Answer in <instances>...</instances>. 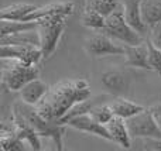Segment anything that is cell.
Masks as SVG:
<instances>
[{
	"label": "cell",
	"mask_w": 161,
	"mask_h": 151,
	"mask_svg": "<svg viewBox=\"0 0 161 151\" xmlns=\"http://www.w3.org/2000/svg\"><path fill=\"white\" fill-rule=\"evenodd\" d=\"M89 98L91 85L88 79H67L53 85L36 107L42 117L48 120H58L76 103L88 100Z\"/></svg>",
	"instance_id": "obj_1"
},
{
	"label": "cell",
	"mask_w": 161,
	"mask_h": 151,
	"mask_svg": "<svg viewBox=\"0 0 161 151\" xmlns=\"http://www.w3.org/2000/svg\"><path fill=\"white\" fill-rule=\"evenodd\" d=\"M13 107H16V109L24 116V119L30 123V126L36 130L40 137H48V138H51V140H54V143H55V146H57V150L62 151V148H64V147H62V137H64V134H65V127L67 126L57 123L55 120H48V119L42 117L38 113L36 106L27 105L23 100L14 103Z\"/></svg>",
	"instance_id": "obj_2"
},
{
	"label": "cell",
	"mask_w": 161,
	"mask_h": 151,
	"mask_svg": "<svg viewBox=\"0 0 161 151\" xmlns=\"http://www.w3.org/2000/svg\"><path fill=\"white\" fill-rule=\"evenodd\" d=\"M67 17L64 16H55V17H48V19H42L40 23L38 28H37V34H38L40 40V48L42 51V59H50L51 55L57 51L61 40L62 34L67 27Z\"/></svg>",
	"instance_id": "obj_3"
},
{
	"label": "cell",
	"mask_w": 161,
	"mask_h": 151,
	"mask_svg": "<svg viewBox=\"0 0 161 151\" xmlns=\"http://www.w3.org/2000/svg\"><path fill=\"white\" fill-rule=\"evenodd\" d=\"M103 33L110 35L112 38L119 40L120 42L126 45H139L144 42V38L142 34L137 33L123 16V7L112 13L106 17V25L103 28Z\"/></svg>",
	"instance_id": "obj_4"
},
{
	"label": "cell",
	"mask_w": 161,
	"mask_h": 151,
	"mask_svg": "<svg viewBox=\"0 0 161 151\" xmlns=\"http://www.w3.org/2000/svg\"><path fill=\"white\" fill-rule=\"evenodd\" d=\"M126 124L134 138H156L161 140V127L154 116L153 107H146L130 119H126Z\"/></svg>",
	"instance_id": "obj_5"
},
{
	"label": "cell",
	"mask_w": 161,
	"mask_h": 151,
	"mask_svg": "<svg viewBox=\"0 0 161 151\" xmlns=\"http://www.w3.org/2000/svg\"><path fill=\"white\" fill-rule=\"evenodd\" d=\"M13 61L10 67H6L3 69V84L10 92H20L25 84L38 78V68L37 65H25L23 62Z\"/></svg>",
	"instance_id": "obj_6"
},
{
	"label": "cell",
	"mask_w": 161,
	"mask_h": 151,
	"mask_svg": "<svg viewBox=\"0 0 161 151\" xmlns=\"http://www.w3.org/2000/svg\"><path fill=\"white\" fill-rule=\"evenodd\" d=\"M0 58L14 59L25 65H37L42 59V51L40 45L34 44H2Z\"/></svg>",
	"instance_id": "obj_7"
},
{
	"label": "cell",
	"mask_w": 161,
	"mask_h": 151,
	"mask_svg": "<svg viewBox=\"0 0 161 151\" xmlns=\"http://www.w3.org/2000/svg\"><path fill=\"white\" fill-rule=\"evenodd\" d=\"M85 50L91 57L95 58H100V57H117V55H125L126 47L120 45L113 41L110 35L102 33V34H95L91 38L85 41Z\"/></svg>",
	"instance_id": "obj_8"
},
{
	"label": "cell",
	"mask_w": 161,
	"mask_h": 151,
	"mask_svg": "<svg viewBox=\"0 0 161 151\" xmlns=\"http://www.w3.org/2000/svg\"><path fill=\"white\" fill-rule=\"evenodd\" d=\"M68 127H72L75 130H79L82 133H88V134H93L97 137H102L108 141H112V136L109 133L106 124H102L96 121L89 113H83V115L75 116L67 123Z\"/></svg>",
	"instance_id": "obj_9"
},
{
	"label": "cell",
	"mask_w": 161,
	"mask_h": 151,
	"mask_svg": "<svg viewBox=\"0 0 161 151\" xmlns=\"http://www.w3.org/2000/svg\"><path fill=\"white\" fill-rule=\"evenodd\" d=\"M74 10H75V4L72 2H54L45 6H37L36 10L27 14L23 21H34V20H42L55 16L68 17L74 13Z\"/></svg>",
	"instance_id": "obj_10"
},
{
	"label": "cell",
	"mask_w": 161,
	"mask_h": 151,
	"mask_svg": "<svg viewBox=\"0 0 161 151\" xmlns=\"http://www.w3.org/2000/svg\"><path fill=\"white\" fill-rule=\"evenodd\" d=\"M11 124L14 127V132H16L17 137L21 141H27L31 146V150H36V151L41 150L40 136L37 134V132L30 126V123L25 120L24 116L16 107H13V112H11Z\"/></svg>",
	"instance_id": "obj_11"
},
{
	"label": "cell",
	"mask_w": 161,
	"mask_h": 151,
	"mask_svg": "<svg viewBox=\"0 0 161 151\" xmlns=\"http://www.w3.org/2000/svg\"><path fill=\"white\" fill-rule=\"evenodd\" d=\"M122 4L123 16H125L126 21L142 35L147 33L148 27L146 25L142 14V0H122Z\"/></svg>",
	"instance_id": "obj_12"
},
{
	"label": "cell",
	"mask_w": 161,
	"mask_h": 151,
	"mask_svg": "<svg viewBox=\"0 0 161 151\" xmlns=\"http://www.w3.org/2000/svg\"><path fill=\"white\" fill-rule=\"evenodd\" d=\"M48 90H50V86L40 78H36L20 89V99L27 105L37 106L42 100V98L47 95Z\"/></svg>",
	"instance_id": "obj_13"
},
{
	"label": "cell",
	"mask_w": 161,
	"mask_h": 151,
	"mask_svg": "<svg viewBox=\"0 0 161 151\" xmlns=\"http://www.w3.org/2000/svg\"><path fill=\"white\" fill-rule=\"evenodd\" d=\"M102 85L109 89L112 93L114 95H122V93L127 92L129 90V76L126 75L123 71L120 69H109L105 71L100 76Z\"/></svg>",
	"instance_id": "obj_14"
},
{
	"label": "cell",
	"mask_w": 161,
	"mask_h": 151,
	"mask_svg": "<svg viewBox=\"0 0 161 151\" xmlns=\"http://www.w3.org/2000/svg\"><path fill=\"white\" fill-rule=\"evenodd\" d=\"M109 133L112 136V141L116 144H119L122 148H126L129 150L131 147V136H130V132L127 129V124H126V120L119 116H114L108 124Z\"/></svg>",
	"instance_id": "obj_15"
},
{
	"label": "cell",
	"mask_w": 161,
	"mask_h": 151,
	"mask_svg": "<svg viewBox=\"0 0 161 151\" xmlns=\"http://www.w3.org/2000/svg\"><path fill=\"white\" fill-rule=\"evenodd\" d=\"M126 67H133V68H142V69H150L148 65V51H147V45H146V40L144 42L139 45H126Z\"/></svg>",
	"instance_id": "obj_16"
},
{
	"label": "cell",
	"mask_w": 161,
	"mask_h": 151,
	"mask_svg": "<svg viewBox=\"0 0 161 151\" xmlns=\"http://www.w3.org/2000/svg\"><path fill=\"white\" fill-rule=\"evenodd\" d=\"M41 20L34 21H23V20H0V35H10V34L27 33L38 28Z\"/></svg>",
	"instance_id": "obj_17"
},
{
	"label": "cell",
	"mask_w": 161,
	"mask_h": 151,
	"mask_svg": "<svg viewBox=\"0 0 161 151\" xmlns=\"http://www.w3.org/2000/svg\"><path fill=\"white\" fill-rule=\"evenodd\" d=\"M110 105L112 110H113L114 116H119L122 119H130L133 116H136L137 113L143 112L146 109L144 106L142 105H137V103H133V102L127 100V99H123V98H116L113 100L109 102Z\"/></svg>",
	"instance_id": "obj_18"
},
{
	"label": "cell",
	"mask_w": 161,
	"mask_h": 151,
	"mask_svg": "<svg viewBox=\"0 0 161 151\" xmlns=\"http://www.w3.org/2000/svg\"><path fill=\"white\" fill-rule=\"evenodd\" d=\"M142 14L148 28L161 23V0H142Z\"/></svg>",
	"instance_id": "obj_19"
},
{
	"label": "cell",
	"mask_w": 161,
	"mask_h": 151,
	"mask_svg": "<svg viewBox=\"0 0 161 151\" xmlns=\"http://www.w3.org/2000/svg\"><path fill=\"white\" fill-rule=\"evenodd\" d=\"M37 6L31 3H14L7 7H3L0 11V20H23L27 14L34 11Z\"/></svg>",
	"instance_id": "obj_20"
},
{
	"label": "cell",
	"mask_w": 161,
	"mask_h": 151,
	"mask_svg": "<svg viewBox=\"0 0 161 151\" xmlns=\"http://www.w3.org/2000/svg\"><path fill=\"white\" fill-rule=\"evenodd\" d=\"M0 148L3 151L23 150V141L17 137L13 124L10 127L6 126V123L2 124V130H0Z\"/></svg>",
	"instance_id": "obj_21"
},
{
	"label": "cell",
	"mask_w": 161,
	"mask_h": 151,
	"mask_svg": "<svg viewBox=\"0 0 161 151\" xmlns=\"http://www.w3.org/2000/svg\"><path fill=\"white\" fill-rule=\"evenodd\" d=\"M82 24L92 30H100L102 31L106 25V17L102 16L99 11H96L95 8L86 6L85 11L82 14Z\"/></svg>",
	"instance_id": "obj_22"
},
{
	"label": "cell",
	"mask_w": 161,
	"mask_h": 151,
	"mask_svg": "<svg viewBox=\"0 0 161 151\" xmlns=\"http://www.w3.org/2000/svg\"><path fill=\"white\" fill-rule=\"evenodd\" d=\"M86 6L95 8L105 17L110 16L112 13L123 7L122 0H86Z\"/></svg>",
	"instance_id": "obj_23"
},
{
	"label": "cell",
	"mask_w": 161,
	"mask_h": 151,
	"mask_svg": "<svg viewBox=\"0 0 161 151\" xmlns=\"http://www.w3.org/2000/svg\"><path fill=\"white\" fill-rule=\"evenodd\" d=\"M89 115L96 121H99V123H102V124H108L109 121L114 117V113H113V110H112L110 105L102 103V102L95 105V106L89 110Z\"/></svg>",
	"instance_id": "obj_24"
},
{
	"label": "cell",
	"mask_w": 161,
	"mask_h": 151,
	"mask_svg": "<svg viewBox=\"0 0 161 151\" xmlns=\"http://www.w3.org/2000/svg\"><path fill=\"white\" fill-rule=\"evenodd\" d=\"M146 45L148 51V65L151 71H156L161 76V50L154 45V42L150 40V37L146 38Z\"/></svg>",
	"instance_id": "obj_25"
},
{
	"label": "cell",
	"mask_w": 161,
	"mask_h": 151,
	"mask_svg": "<svg viewBox=\"0 0 161 151\" xmlns=\"http://www.w3.org/2000/svg\"><path fill=\"white\" fill-rule=\"evenodd\" d=\"M148 37H150V40L154 42V45L161 50V23L150 28V35Z\"/></svg>",
	"instance_id": "obj_26"
},
{
	"label": "cell",
	"mask_w": 161,
	"mask_h": 151,
	"mask_svg": "<svg viewBox=\"0 0 161 151\" xmlns=\"http://www.w3.org/2000/svg\"><path fill=\"white\" fill-rule=\"evenodd\" d=\"M144 150L161 151V140H156V138H144Z\"/></svg>",
	"instance_id": "obj_27"
},
{
	"label": "cell",
	"mask_w": 161,
	"mask_h": 151,
	"mask_svg": "<svg viewBox=\"0 0 161 151\" xmlns=\"http://www.w3.org/2000/svg\"><path fill=\"white\" fill-rule=\"evenodd\" d=\"M153 112H154V116H156L157 123H158V126L161 127V106H154Z\"/></svg>",
	"instance_id": "obj_28"
}]
</instances>
